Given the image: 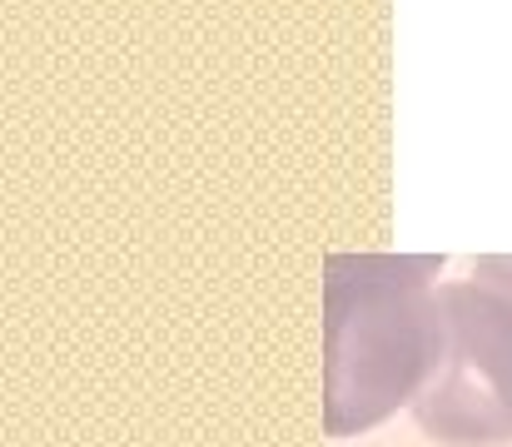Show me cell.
Returning <instances> with one entry per match:
<instances>
[{
	"instance_id": "cell-1",
	"label": "cell",
	"mask_w": 512,
	"mask_h": 447,
	"mask_svg": "<svg viewBox=\"0 0 512 447\" xmlns=\"http://www.w3.org/2000/svg\"><path fill=\"white\" fill-rule=\"evenodd\" d=\"M433 259H334L324 318V423L363 433L428 388L443 358Z\"/></svg>"
},
{
	"instance_id": "cell-2",
	"label": "cell",
	"mask_w": 512,
	"mask_h": 447,
	"mask_svg": "<svg viewBox=\"0 0 512 447\" xmlns=\"http://www.w3.org/2000/svg\"><path fill=\"white\" fill-rule=\"evenodd\" d=\"M443 358L413 398L418 428L443 447L512 443V298L483 279L443 284Z\"/></svg>"
},
{
	"instance_id": "cell-3",
	"label": "cell",
	"mask_w": 512,
	"mask_h": 447,
	"mask_svg": "<svg viewBox=\"0 0 512 447\" xmlns=\"http://www.w3.org/2000/svg\"><path fill=\"white\" fill-rule=\"evenodd\" d=\"M478 274H483V284H493V289H503L512 298V259H488Z\"/></svg>"
}]
</instances>
